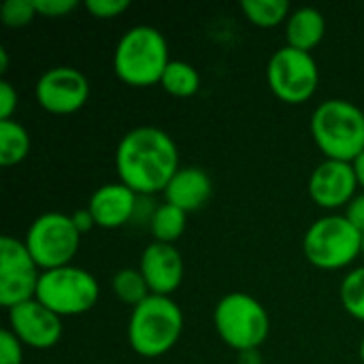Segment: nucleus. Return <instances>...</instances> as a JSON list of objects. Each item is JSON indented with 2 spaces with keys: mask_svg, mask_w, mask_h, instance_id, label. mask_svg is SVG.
Instances as JSON below:
<instances>
[{
  "mask_svg": "<svg viewBox=\"0 0 364 364\" xmlns=\"http://www.w3.org/2000/svg\"><path fill=\"white\" fill-rule=\"evenodd\" d=\"M85 9L100 19H111L130 9V0H85Z\"/></svg>",
  "mask_w": 364,
  "mask_h": 364,
  "instance_id": "26",
  "label": "nucleus"
},
{
  "mask_svg": "<svg viewBox=\"0 0 364 364\" xmlns=\"http://www.w3.org/2000/svg\"><path fill=\"white\" fill-rule=\"evenodd\" d=\"M73 224H75V228L83 235V232H87V230H92L94 226H96V222H94V218H92V213H90V209L85 207V209H77L73 215Z\"/></svg>",
  "mask_w": 364,
  "mask_h": 364,
  "instance_id": "30",
  "label": "nucleus"
},
{
  "mask_svg": "<svg viewBox=\"0 0 364 364\" xmlns=\"http://www.w3.org/2000/svg\"><path fill=\"white\" fill-rule=\"evenodd\" d=\"M311 134L326 160L354 162L364 151V113L354 102L331 98L311 113Z\"/></svg>",
  "mask_w": 364,
  "mask_h": 364,
  "instance_id": "3",
  "label": "nucleus"
},
{
  "mask_svg": "<svg viewBox=\"0 0 364 364\" xmlns=\"http://www.w3.org/2000/svg\"><path fill=\"white\" fill-rule=\"evenodd\" d=\"M168 62V43L164 34L147 23L128 28L119 36L113 53L115 75L132 87L160 83Z\"/></svg>",
  "mask_w": 364,
  "mask_h": 364,
  "instance_id": "2",
  "label": "nucleus"
},
{
  "mask_svg": "<svg viewBox=\"0 0 364 364\" xmlns=\"http://www.w3.org/2000/svg\"><path fill=\"white\" fill-rule=\"evenodd\" d=\"M111 290L122 303L132 305V307H136L151 294L139 269H119L111 279Z\"/></svg>",
  "mask_w": 364,
  "mask_h": 364,
  "instance_id": "22",
  "label": "nucleus"
},
{
  "mask_svg": "<svg viewBox=\"0 0 364 364\" xmlns=\"http://www.w3.org/2000/svg\"><path fill=\"white\" fill-rule=\"evenodd\" d=\"M241 356H243V358L239 360V364H260V356H258V350H252V352H243Z\"/></svg>",
  "mask_w": 364,
  "mask_h": 364,
  "instance_id": "32",
  "label": "nucleus"
},
{
  "mask_svg": "<svg viewBox=\"0 0 364 364\" xmlns=\"http://www.w3.org/2000/svg\"><path fill=\"white\" fill-rule=\"evenodd\" d=\"M38 105L55 115H68L79 111L90 98V81L75 66H53L45 70L36 81Z\"/></svg>",
  "mask_w": 364,
  "mask_h": 364,
  "instance_id": "11",
  "label": "nucleus"
},
{
  "mask_svg": "<svg viewBox=\"0 0 364 364\" xmlns=\"http://www.w3.org/2000/svg\"><path fill=\"white\" fill-rule=\"evenodd\" d=\"M41 269L23 241L4 235L0 239V305L11 309L36 296Z\"/></svg>",
  "mask_w": 364,
  "mask_h": 364,
  "instance_id": "10",
  "label": "nucleus"
},
{
  "mask_svg": "<svg viewBox=\"0 0 364 364\" xmlns=\"http://www.w3.org/2000/svg\"><path fill=\"white\" fill-rule=\"evenodd\" d=\"M81 232L75 228L73 218L60 211L38 215L26 230L23 243L43 271L68 267L79 250Z\"/></svg>",
  "mask_w": 364,
  "mask_h": 364,
  "instance_id": "8",
  "label": "nucleus"
},
{
  "mask_svg": "<svg viewBox=\"0 0 364 364\" xmlns=\"http://www.w3.org/2000/svg\"><path fill=\"white\" fill-rule=\"evenodd\" d=\"M326 32V19L316 6H301L290 13L286 21V41L290 47L311 51L318 47Z\"/></svg>",
  "mask_w": 364,
  "mask_h": 364,
  "instance_id": "17",
  "label": "nucleus"
},
{
  "mask_svg": "<svg viewBox=\"0 0 364 364\" xmlns=\"http://www.w3.org/2000/svg\"><path fill=\"white\" fill-rule=\"evenodd\" d=\"M318 81L320 70L309 51L286 45L277 49L267 64V83L271 92L284 102H307L316 94Z\"/></svg>",
  "mask_w": 364,
  "mask_h": 364,
  "instance_id": "9",
  "label": "nucleus"
},
{
  "mask_svg": "<svg viewBox=\"0 0 364 364\" xmlns=\"http://www.w3.org/2000/svg\"><path fill=\"white\" fill-rule=\"evenodd\" d=\"M213 186L209 175L200 166H181L171 183L164 190V198L168 205L179 207L181 211H198L211 198Z\"/></svg>",
  "mask_w": 364,
  "mask_h": 364,
  "instance_id": "16",
  "label": "nucleus"
},
{
  "mask_svg": "<svg viewBox=\"0 0 364 364\" xmlns=\"http://www.w3.org/2000/svg\"><path fill=\"white\" fill-rule=\"evenodd\" d=\"M139 271L143 273L151 294L171 296L181 286L186 267L175 245L151 241L141 254Z\"/></svg>",
  "mask_w": 364,
  "mask_h": 364,
  "instance_id": "14",
  "label": "nucleus"
},
{
  "mask_svg": "<svg viewBox=\"0 0 364 364\" xmlns=\"http://www.w3.org/2000/svg\"><path fill=\"white\" fill-rule=\"evenodd\" d=\"M363 256H364V235H363Z\"/></svg>",
  "mask_w": 364,
  "mask_h": 364,
  "instance_id": "35",
  "label": "nucleus"
},
{
  "mask_svg": "<svg viewBox=\"0 0 364 364\" xmlns=\"http://www.w3.org/2000/svg\"><path fill=\"white\" fill-rule=\"evenodd\" d=\"M139 207V194H134L128 186L122 181L117 183H105L100 186L87 203V209L100 228H119L128 224Z\"/></svg>",
  "mask_w": 364,
  "mask_h": 364,
  "instance_id": "15",
  "label": "nucleus"
},
{
  "mask_svg": "<svg viewBox=\"0 0 364 364\" xmlns=\"http://www.w3.org/2000/svg\"><path fill=\"white\" fill-rule=\"evenodd\" d=\"M9 331L32 350H49L62 339V320L36 299L9 309Z\"/></svg>",
  "mask_w": 364,
  "mask_h": 364,
  "instance_id": "12",
  "label": "nucleus"
},
{
  "mask_svg": "<svg viewBox=\"0 0 364 364\" xmlns=\"http://www.w3.org/2000/svg\"><path fill=\"white\" fill-rule=\"evenodd\" d=\"M160 85L171 96L190 98L200 87V75L192 64H188L183 60H171L160 79Z\"/></svg>",
  "mask_w": 364,
  "mask_h": 364,
  "instance_id": "19",
  "label": "nucleus"
},
{
  "mask_svg": "<svg viewBox=\"0 0 364 364\" xmlns=\"http://www.w3.org/2000/svg\"><path fill=\"white\" fill-rule=\"evenodd\" d=\"M23 363V346L21 341L9 331H0V364H21Z\"/></svg>",
  "mask_w": 364,
  "mask_h": 364,
  "instance_id": "25",
  "label": "nucleus"
},
{
  "mask_svg": "<svg viewBox=\"0 0 364 364\" xmlns=\"http://www.w3.org/2000/svg\"><path fill=\"white\" fill-rule=\"evenodd\" d=\"M100 296L96 277L79 267H60L43 271L36 288V301L55 316L87 314Z\"/></svg>",
  "mask_w": 364,
  "mask_h": 364,
  "instance_id": "7",
  "label": "nucleus"
},
{
  "mask_svg": "<svg viewBox=\"0 0 364 364\" xmlns=\"http://www.w3.org/2000/svg\"><path fill=\"white\" fill-rule=\"evenodd\" d=\"M17 92L15 87L6 81V79H0V122H6V119H13V113L17 109Z\"/></svg>",
  "mask_w": 364,
  "mask_h": 364,
  "instance_id": "28",
  "label": "nucleus"
},
{
  "mask_svg": "<svg viewBox=\"0 0 364 364\" xmlns=\"http://www.w3.org/2000/svg\"><path fill=\"white\" fill-rule=\"evenodd\" d=\"M358 354H360V358H363V364H364V339L360 341V348H358Z\"/></svg>",
  "mask_w": 364,
  "mask_h": 364,
  "instance_id": "34",
  "label": "nucleus"
},
{
  "mask_svg": "<svg viewBox=\"0 0 364 364\" xmlns=\"http://www.w3.org/2000/svg\"><path fill=\"white\" fill-rule=\"evenodd\" d=\"M346 218L354 228H358L364 235V192L356 194L350 200V205L346 207Z\"/></svg>",
  "mask_w": 364,
  "mask_h": 364,
  "instance_id": "29",
  "label": "nucleus"
},
{
  "mask_svg": "<svg viewBox=\"0 0 364 364\" xmlns=\"http://www.w3.org/2000/svg\"><path fill=\"white\" fill-rule=\"evenodd\" d=\"M183 331V314L171 296L149 294L132 307L128 343L143 358H158L175 348Z\"/></svg>",
  "mask_w": 364,
  "mask_h": 364,
  "instance_id": "4",
  "label": "nucleus"
},
{
  "mask_svg": "<svg viewBox=\"0 0 364 364\" xmlns=\"http://www.w3.org/2000/svg\"><path fill=\"white\" fill-rule=\"evenodd\" d=\"M36 15L34 0H6L0 6V19L9 28H21Z\"/></svg>",
  "mask_w": 364,
  "mask_h": 364,
  "instance_id": "24",
  "label": "nucleus"
},
{
  "mask_svg": "<svg viewBox=\"0 0 364 364\" xmlns=\"http://www.w3.org/2000/svg\"><path fill=\"white\" fill-rule=\"evenodd\" d=\"M213 326L220 339L239 354L258 350L271 331V320L260 301L245 292L222 296L213 309Z\"/></svg>",
  "mask_w": 364,
  "mask_h": 364,
  "instance_id": "5",
  "label": "nucleus"
},
{
  "mask_svg": "<svg viewBox=\"0 0 364 364\" xmlns=\"http://www.w3.org/2000/svg\"><path fill=\"white\" fill-rule=\"evenodd\" d=\"M241 9L245 17L260 28H273L282 21H288L292 13L288 0H243Z\"/></svg>",
  "mask_w": 364,
  "mask_h": 364,
  "instance_id": "21",
  "label": "nucleus"
},
{
  "mask_svg": "<svg viewBox=\"0 0 364 364\" xmlns=\"http://www.w3.org/2000/svg\"><path fill=\"white\" fill-rule=\"evenodd\" d=\"M186 224H188V213L181 211L179 207L164 203L154 209L149 220V232L154 241L173 245L186 232Z\"/></svg>",
  "mask_w": 364,
  "mask_h": 364,
  "instance_id": "18",
  "label": "nucleus"
},
{
  "mask_svg": "<svg viewBox=\"0 0 364 364\" xmlns=\"http://www.w3.org/2000/svg\"><path fill=\"white\" fill-rule=\"evenodd\" d=\"M303 254L318 269H343L363 254V232L354 228L346 215H324L307 228Z\"/></svg>",
  "mask_w": 364,
  "mask_h": 364,
  "instance_id": "6",
  "label": "nucleus"
},
{
  "mask_svg": "<svg viewBox=\"0 0 364 364\" xmlns=\"http://www.w3.org/2000/svg\"><path fill=\"white\" fill-rule=\"evenodd\" d=\"M339 299L343 309L364 322V267H358L354 271H350L343 282H341V290H339Z\"/></svg>",
  "mask_w": 364,
  "mask_h": 364,
  "instance_id": "23",
  "label": "nucleus"
},
{
  "mask_svg": "<svg viewBox=\"0 0 364 364\" xmlns=\"http://www.w3.org/2000/svg\"><path fill=\"white\" fill-rule=\"evenodd\" d=\"M9 70V53H6V49L2 47L0 49V73L4 75Z\"/></svg>",
  "mask_w": 364,
  "mask_h": 364,
  "instance_id": "33",
  "label": "nucleus"
},
{
  "mask_svg": "<svg viewBox=\"0 0 364 364\" xmlns=\"http://www.w3.org/2000/svg\"><path fill=\"white\" fill-rule=\"evenodd\" d=\"M358 179L352 162L341 160H324L316 166L309 177V196L322 209H339L348 207L356 196Z\"/></svg>",
  "mask_w": 364,
  "mask_h": 364,
  "instance_id": "13",
  "label": "nucleus"
},
{
  "mask_svg": "<svg viewBox=\"0 0 364 364\" xmlns=\"http://www.w3.org/2000/svg\"><path fill=\"white\" fill-rule=\"evenodd\" d=\"M79 6L77 0H34V9L45 17H62Z\"/></svg>",
  "mask_w": 364,
  "mask_h": 364,
  "instance_id": "27",
  "label": "nucleus"
},
{
  "mask_svg": "<svg viewBox=\"0 0 364 364\" xmlns=\"http://www.w3.org/2000/svg\"><path fill=\"white\" fill-rule=\"evenodd\" d=\"M28 151H30L28 130L15 119L0 122V164L2 166L19 164L28 156Z\"/></svg>",
  "mask_w": 364,
  "mask_h": 364,
  "instance_id": "20",
  "label": "nucleus"
},
{
  "mask_svg": "<svg viewBox=\"0 0 364 364\" xmlns=\"http://www.w3.org/2000/svg\"><path fill=\"white\" fill-rule=\"evenodd\" d=\"M119 181L139 196L164 192L179 166V151L171 134L156 126L128 130L115 149Z\"/></svg>",
  "mask_w": 364,
  "mask_h": 364,
  "instance_id": "1",
  "label": "nucleus"
},
{
  "mask_svg": "<svg viewBox=\"0 0 364 364\" xmlns=\"http://www.w3.org/2000/svg\"><path fill=\"white\" fill-rule=\"evenodd\" d=\"M352 166H354V173H356V179H358V186L364 190V151L352 162Z\"/></svg>",
  "mask_w": 364,
  "mask_h": 364,
  "instance_id": "31",
  "label": "nucleus"
}]
</instances>
